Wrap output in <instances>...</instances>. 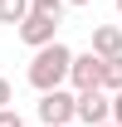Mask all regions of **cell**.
I'll return each instance as SVG.
<instances>
[{
	"label": "cell",
	"instance_id": "cell-1",
	"mask_svg": "<svg viewBox=\"0 0 122 127\" xmlns=\"http://www.w3.org/2000/svg\"><path fill=\"white\" fill-rule=\"evenodd\" d=\"M68 68H73V49L63 44V39H54V44H39V49H34L25 78H30L34 93H49V88H63V83H68Z\"/></svg>",
	"mask_w": 122,
	"mask_h": 127
},
{
	"label": "cell",
	"instance_id": "cell-2",
	"mask_svg": "<svg viewBox=\"0 0 122 127\" xmlns=\"http://www.w3.org/2000/svg\"><path fill=\"white\" fill-rule=\"evenodd\" d=\"M34 112H39L44 127H68V122H78V93L73 88H49V93H39Z\"/></svg>",
	"mask_w": 122,
	"mask_h": 127
},
{
	"label": "cell",
	"instance_id": "cell-3",
	"mask_svg": "<svg viewBox=\"0 0 122 127\" xmlns=\"http://www.w3.org/2000/svg\"><path fill=\"white\" fill-rule=\"evenodd\" d=\"M112 117V93L107 88H83L78 93V127H98Z\"/></svg>",
	"mask_w": 122,
	"mask_h": 127
},
{
	"label": "cell",
	"instance_id": "cell-4",
	"mask_svg": "<svg viewBox=\"0 0 122 127\" xmlns=\"http://www.w3.org/2000/svg\"><path fill=\"white\" fill-rule=\"evenodd\" d=\"M68 88L83 93V88H103V59L98 54H73V68H68Z\"/></svg>",
	"mask_w": 122,
	"mask_h": 127
},
{
	"label": "cell",
	"instance_id": "cell-5",
	"mask_svg": "<svg viewBox=\"0 0 122 127\" xmlns=\"http://www.w3.org/2000/svg\"><path fill=\"white\" fill-rule=\"evenodd\" d=\"M15 30H20V39H25L30 49H39V44H54V39H59V20H44V15H34V10H30Z\"/></svg>",
	"mask_w": 122,
	"mask_h": 127
},
{
	"label": "cell",
	"instance_id": "cell-6",
	"mask_svg": "<svg viewBox=\"0 0 122 127\" xmlns=\"http://www.w3.org/2000/svg\"><path fill=\"white\" fill-rule=\"evenodd\" d=\"M93 54H98V59L122 54V30L117 25H93Z\"/></svg>",
	"mask_w": 122,
	"mask_h": 127
},
{
	"label": "cell",
	"instance_id": "cell-7",
	"mask_svg": "<svg viewBox=\"0 0 122 127\" xmlns=\"http://www.w3.org/2000/svg\"><path fill=\"white\" fill-rule=\"evenodd\" d=\"M103 88H107V93H117V88H122V54L103 59Z\"/></svg>",
	"mask_w": 122,
	"mask_h": 127
},
{
	"label": "cell",
	"instance_id": "cell-8",
	"mask_svg": "<svg viewBox=\"0 0 122 127\" xmlns=\"http://www.w3.org/2000/svg\"><path fill=\"white\" fill-rule=\"evenodd\" d=\"M30 15V0H0V25H20Z\"/></svg>",
	"mask_w": 122,
	"mask_h": 127
},
{
	"label": "cell",
	"instance_id": "cell-9",
	"mask_svg": "<svg viewBox=\"0 0 122 127\" xmlns=\"http://www.w3.org/2000/svg\"><path fill=\"white\" fill-rule=\"evenodd\" d=\"M30 10H34V15H44V20H59V25H63L68 0H30Z\"/></svg>",
	"mask_w": 122,
	"mask_h": 127
},
{
	"label": "cell",
	"instance_id": "cell-10",
	"mask_svg": "<svg viewBox=\"0 0 122 127\" xmlns=\"http://www.w3.org/2000/svg\"><path fill=\"white\" fill-rule=\"evenodd\" d=\"M0 127H25V117H20L15 108H0Z\"/></svg>",
	"mask_w": 122,
	"mask_h": 127
},
{
	"label": "cell",
	"instance_id": "cell-11",
	"mask_svg": "<svg viewBox=\"0 0 122 127\" xmlns=\"http://www.w3.org/2000/svg\"><path fill=\"white\" fill-rule=\"evenodd\" d=\"M0 108H15V88H10V78H0Z\"/></svg>",
	"mask_w": 122,
	"mask_h": 127
},
{
	"label": "cell",
	"instance_id": "cell-12",
	"mask_svg": "<svg viewBox=\"0 0 122 127\" xmlns=\"http://www.w3.org/2000/svg\"><path fill=\"white\" fill-rule=\"evenodd\" d=\"M112 122L122 127V88H117V93H112Z\"/></svg>",
	"mask_w": 122,
	"mask_h": 127
},
{
	"label": "cell",
	"instance_id": "cell-13",
	"mask_svg": "<svg viewBox=\"0 0 122 127\" xmlns=\"http://www.w3.org/2000/svg\"><path fill=\"white\" fill-rule=\"evenodd\" d=\"M68 5H93V0H68Z\"/></svg>",
	"mask_w": 122,
	"mask_h": 127
},
{
	"label": "cell",
	"instance_id": "cell-14",
	"mask_svg": "<svg viewBox=\"0 0 122 127\" xmlns=\"http://www.w3.org/2000/svg\"><path fill=\"white\" fill-rule=\"evenodd\" d=\"M98 127H117V122H112V117H107V122H98Z\"/></svg>",
	"mask_w": 122,
	"mask_h": 127
},
{
	"label": "cell",
	"instance_id": "cell-15",
	"mask_svg": "<svg viewBox=\"0 0 122 127\" xmlns=\"http://www.w3.org/2000/svg\"><path fill=\"white\" fill-rule=\"evenodd\" d=\"M117 15H122V0H117Z\"/></svg>",
	"mask_w": 122,
	"mask_h": 127
},
{
	"label": "cell",
	"instance_id": "cell-16",
	"mask_svg": "<svg viewBox=\"0 0 122 127\" xmlns=\"http://www.w3.org/2000/svg\"><path fill=\"white\" fill-rule=\"evenodd\" d=\"M39 127H44V122H39Z\"/></svg>",
	"mask_w": 122,
	"mask_h": 127
},
{
	"label": "cell",
	"instance_id": "cell-17",
	"mask_svg": "<svg viewBox=\"0 0 122 127\" xmlns=\"http://www.w3.org/2000/svg\"><path fill=\"white\" fill-rule=\"evenodd\" d=\"M68 127H73V122H68Z\"/></svg>",
	"mask_w": 122,
	"mask_h": 127
}]
</instances>
